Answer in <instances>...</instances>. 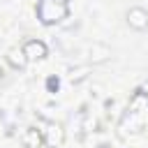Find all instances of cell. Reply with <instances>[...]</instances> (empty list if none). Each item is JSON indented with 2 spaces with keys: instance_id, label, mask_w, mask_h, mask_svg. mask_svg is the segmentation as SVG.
I'll use <instances>...</instances> for the list:
<instances>
[{
  "instance_id": "1",
  "label": "cell",
  "mask_w": 148,
  "mask_h": 148,
  "mask_svg": "<svg viewBox=\"0 0 148 148\" xmlns=\"http://www.w3.org/2000/svg\"><path fill=\"white\" fill-rule=\"evenodd\" d=\"M67 16H69V9L62 2H56V0H39L37 2V18L44 25H56Z\"/></svg>"
},
{
  "instance_id": "2",
  "label": "cell",
  "mask_w": 148,
  "mask_h": 148,
  "mask_svg": "<svg viewBox=\"0 0 148 148\" xmlns=\"http://www.w3.org/2000/svg\"><path fill=\"white\" fill-rule=\"evenodd\" d=\"M42 134H44V143L51 148H60L65 143V127L60 123H46Z\"/></svg>"
},
{
  "instance_id": "3",
  "label": "cell",
  "mask_w": 148,
  "mask_h": 148,
  "mask_svg": "<svg viewBox=\"0 0 148 148\" xmlns=\"http://www.w3.org/2000/svg\"><path fill=\"white\" fill-rule=\"evenodd\" d=\"M127 23H130V28H134V30H146V28H148V12H146L143 7H130V12H127Z\"/></svg>"
},
{
  "instance_id": "4",
  "label": "cell",
  "mask_w": 148,
  "mask_h": 148,
  "mask_svg": "<svg viewBox=\"0 0 148 148\" xmlns=\"http://www.w3.org/2000/svg\"><path fill=\"white\" fill-rule=\"evenodd\" d=\"M23 51H25L28 60H42V58H46V53H49V49H46V44H44L42 39H28V42L23 44Z\"/></svg>"
},
{
  "instance_id": "5",
  "label": "cell",
  "mask_w": 148,
  "mask_h": 148,
  "mask_svg": "<svg viewBox=\"0 0 148 148\" xmlns=\"http://www.w3.org/2000/svg\"><path fill=\"white\" fill-rule=\"evenodd\" d=\"M7 62H9L14 69H25V65H28L30 60H28V56H25L23 46H21V49H18V46H14V49H9V51H7Z\"/></svg>"
},
{
  "instance_id": "6",
  "label": "cell",
  "mask_w": 148,
  "mask_h": 148,
  "mask_svg": "<svg viewBox=\"0 0 148 148\" xmlns=\"http://www.w3.org/2000/svg\"><path fill=\"white\" fill-rule=\"evenodd\" d=\"M42 143H44L42 130H37V127H25V132H23V146H25V148H39Z\"/></svg>"
},
{
  "instance_id": "7",
  "label": "cell",
  "mask_w": 148,
  "mask_h": 148,
  "mask_svg": "<svg viewBox=\"0 0 148 148\" xmlns=\"http://www.w3.org/2000/svg\"><path fill=\"white\" fill-rule=\"evenodd\" d=\"M109 56H111V49H109L106 44L95 42V44L90 46V62H92V65H95V62H104V60H109Z\"/></svg>"
},
{
  "instance_id": "8",
  "label": "cell",
  "mask_w": 148,
  "mask_h": 148,
  "mask_svg": "<svg viewBox=\"0 0 148 148\" xmlns=\"http://www.w3.org/2000/svg\"><path fill=\"white\" fill-rule=\"evenodd\" d=\"M88 74H90V65L72 67V69H69V81H72V83H81V81H86V79H88Z\"/></svg>"
},
{
  "instance_id": "9",
  "label": "cell",
  "mask_w": 148,
  "mask_h": 148,
  "mask_svg": "<svg viewBox=\"0 0 148 148\" xmlns=\"http://www.w3.org/2000/svg\"><path fill=\"white\" fill-rule=\"evenodd\" d=\"M58 88H60V79L51 74V76L46 79V90H49V92H58Z\"/></svg>"
},
{
  "instance_id": "10",
  "label": "cell",
  "mask_w": 148,
  "mask_h": 148,
  "mask_svg": "<svg viewBox=\"0 0 148 148\" xmlns=\"http://www.w3.org/2000/svg\"><path fill=\"white\" fill-rule=\"evenodd\" d=\"M2 79H5V72H2V67H0V81H2Z\"/></svg>"
},
{
  "instance_id": "11",
  "label": "cell",
  "mask_w": 148,
  "mask_h": 148,
  "mask_svg": "<svg viewBox=\"0 0 148 148\" xmlns=\"http://www.w3.org/2000/svg\"><path fill=\"white\" fill-rule=\"evenodd\" d=\"M56 2H62V5H67V2H69V0H56Z\"/></svg>"
},
{
  "instance_id": "12",
  "label": "cell",
  "mask_w": 148,
  "mask_h": 148,
  "mask_svg": "<svg viewBox=\"0 0 148 148\" xmlns=\"http://www.w3.org/2000/svg\"><path fill=\"white\" fill-rule=\"evenodd\" d=\"M146 90H148V83H146Z\"/></svg>"
}]
</instances>
